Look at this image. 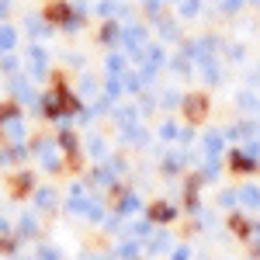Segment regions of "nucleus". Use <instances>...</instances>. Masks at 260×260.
<instances>
[{"label": "nucleus", "mask_w": 260, "mask_h": 260, "mask_svg": "<svg viewBox=\"0 0 260 260\" xmlns=\"http://www.w3.org/2000/svg\"><path fill=\"white\" fill-rule=\"evenodd\" d=\"M177 215H180V208L174 201H153L146 208V219L156 222V225H170V222H177Z\"/></svg>", "instance_id": "1"}, {"label": "nucleus", "mask_w": 260, "mask_h": 260, "mask_svg": "<svg viewBox=\"0 0 260 260\" xmlns=\"http://www.w3.org/2000/svg\"><path fill=\"white\" fill-rule=\"evenodd\" d=\"M35 187H39V184H35V174H31V170H21V174L11 177V194H14V198H31Z\"/></svg>", "instance_id": "2"}, {"label": "nucleus", "mask_w": 260, "mask_h": 260, "mask_svg": "<svg viewBox=\"0 0 260 260\" xmlns=\"http://www.w3.org/2000/svg\"><path fill=\"white\" fill-rule=\"evenodd\" d=\"M111 257L115 260H142V243L132 240V236H125V240H118V246L111 250Z\"/></svg>", "instance_id": "3"}, {"label": "nucleus", "mask_w": 260, "mask_h": 260, "mask_svg": "<svg viewBox=\"0 0 260 260\" xmlns=\"http://www.w3.org/2000/svg\"><path fill=\"white\" fill-rule=\"evenodd\" d=\"M205 111H208V98H205V94H191V98L184 101V115H187V121H201Z\"/></svg>", "instance_id": "4"}, {"label": "nucleus", "mask_w": 260, "mask_h": 260, "mask_svg": "<svg viewBox=\"0 0 260 260\" xmlns=\"http://www.w3.org/2000/svg\"><path fill=\"white\" fill-rule=\"evenodd\" d=\"M139 212V194H132V191H125L115 198V215L118 219H128V215H136Z\"/></svg>", "instance_id": "5"}, {"label": "nucleus", "mask_w": 260, "mask_h": 260, "mask_svg": "<svg viewBox=\"0 0 260 260\" xmlns=\"http://www.w3.org/2000/svg\"><path fill=\"white\" fill-rule=\"evenodd\" d=\"M31 198H35V208H39V212H52V208H56V201H59V194H56V187H49V184H45V187H35V194H31Z\"/></svg>", "instance_id": "6"}, {"label": "nucleus", "mask_w": 260, "mask_h": 260, "mask_svg": "<svg viewBox=\"0 0 260 260\" xmlns=\"http://www.w3.org/2000/svg\"><path fill=\"white\" fill-rule=\"evenodd\" d=\"M257 167H260V163H257V160H250L243 149L229 153V170H233V174H250V170H257Z\"/></svg>", "instance_id": "7"}, {"label": "nucleus", "mask_w": 260, "mask_h": 260, "mask_svg": "<svg viewBox=\"0 0 260 260\" xmlns=\"http://www.w3.org/2000/svg\"><path fill=\"white\" fill-rule=\"evenodd\" d=\"M205 160H222V136L219 132H208L205 136Z\"/></svg>", "instance_id": "8"}, {"label": "nucleus", "mask_w": 260, "mask_h": 260, "mask_svg": "<svg viewBox=\"0 0 260 260\" xmlns=\"http://www.w3.org/2000/svg\"><path fill=\"white\" fill-rule=\"evenodd\" d=\"M167 246H170V236L160 233V236H153L149 243H142V257H156V253H163Z\"/></svg>", "instance_id": "9"}, {"label": "nucleus", "mask_w": 260, "mask_h": 260, "mask_svg": "<svg viewBox=\"0 0 260 260\" xmlns=\"http://www.w3.org/2000/svg\"><path fill=\"white\" fill-rule=\"evenodd\" d=\"M39 236V219L35 215H24L18 225V240H35Z\"/></svg>", "instance_id": "10"}, {"label": "nucleus", "mask_w": 260, "mask_h": 260, "mask_svg": "<svg viewBox=\"0 0 260 260\" xmlns=\"http://www.w3.org/2000/svg\"><path fill=\"white\" fill-rule=\"evenodd\" d=\"M229 229H233V233H236V236H240V240H246V236H250V233H253V225H250V222L243 219V215H236V212H233V215H229Z\"/></svg>", "instance_id": "11"}, {"label": "nucleus", "mask_w": 260, "mask_h": 260, "mask_svg": "<svg viewBox=\"0 0 260 260\" xmlns=\"http://www.w3.org/2000/svg\"><path fill=\"white\" fill-rule=\"evenodd\" d=\"M184 163H187V153H170V156L163 160V174H180Z\"/></svg>", "instance_id": "12"}, {"label": "nucleus", "mask_w": 260, "mask_h": 260, "mask_svg": "<svg viewBox=\"0 0 260 260\" xmlns=\"http://www.w3.org/2000/svg\"><path fill=\"white\" fill-rule=\"evenodd\" d=\"M240 201L246 205V208H260V191H257V187H243Z\"/></svg>", "instance_id": "13"}, {"label": "nucleus", "mask_w": 260, "mask_h": 260, "mask_svg": "<svg viewBox=\"0 0 260 260\" xmlns=\"http://www.w3.org/2000/svg\"><path fill=\"white\" fill-rule=\"evenodd\" d=\"M49 21H70V7L66 4H52L49 7Z\"/></svg>", "instance_id": "14"}, {"label": "nucleus", "mask_w": 260, "mask_h": 260, "mask_svg": "<svg viewBox=\"0 0 260 260\" xmlns=\"http://www.w3.org/2000/svg\"><path fill=\"white\" fill-rule=\"evenodd\" d=\"M14 118H18V104H11V101L0 104V125H7V121H14Z\"/></svg>", "instance_id": "15"}, {"label": "nucleus", "mask_w": 260, "mask_h": 260, "mask_svg": "<svg viewBox=\"0 0 260 260\" xmlns=\"http://www.w3.org/2000/svg\"><path fill=\"white\" fill-rule=\"evenodd\" d=\"M35 260H62V257H59L56 246H45V243H42L39 250H35Z\"/></svg>", "instance_id": "16"}, {"label": "nucleus", "mask_w": 260, "mask_h": 260, "mask_svg": "<svg viewBox=\"0 0 260 260\" xmlns=\"http://www.w3.org/2000/svg\"><path fill=\"white\" fill-rule=\"evenodd\" d=\"M18 236H0V253H7V257H11V253H18Z\"/></svg>", "instance_id": "17"}, {"label": "nucleus", "mask_w": 260, "mask_h": 260, "mask_svg": "<svg viewBox=\"0 0 260 260\" xmlns=\"http://www.w3.org/2000/svg\"><path fill=\"white\" fill-rule=\"evenodd\" d=\"M4 132H7V136H11V139H21V136H24V125H21V118L7 121V125H4Z\"/></svg>", "instance_id": "18"}, {"label": "nucleus", "mask_w": 260, "mask_h": 260, "mask_svg": "<svg viewBox=\"0 0 260 260\" xmlns=\"http://www.w3.org/2000/svg\"><path fill=\"white\" fill-rule=\"evenodd\" d=\"M236 201H240V194H236V191H222V194H219V205H222V208H236Z\"/></svg>", "instance_id": "19"}, {"label": "nucleus", "mask_w": 260, "mask_h": 260, "mask_svg": "<svg viewBox=\"0 0 260 260\" xmlns=\"http://www.w3.org/2000/svg\"><path fill=\"white\" fill-rule=\"evenodd\" d=\"M160 136H163V139H177V136H180V128L174 125V121H167V125H160Z\"/></svg>", "instance_id": "20"}, {"label": "nucleus", "mask_w": 260, "mask_h": 260, "mask_svg": "<svg viewBox=\"0 0 260 260\" xmlns=\"http://www.w3.org/2000/svg\"><path fill=\"white\" fill-rule=\"evenodd\" d=\"M14 45V31L11 28H0V49H11Z\"/></svg>", "instance_id": "21"}, {"label": "nucleus", "mask_w": 260, "mask_h": 260, "mask_svg": "<svg viewBox=\"0 0 260 260\" xmlns=\"http://www.w3.org/2000/svg\"><path fill=\"white\" fill-rule=\"evenodd\" d=\"M90 153H94V160H101V156H104V139L94 136V139H90Z\"/></svg>", "instance_id": "22"}, {"label": "nucleus", "mask_w": 260, "mask_h": 260, "mask_svg": "<svg viewBox=\"0 0 260 260\" xmlns=\"http://www.w3.org/2000/svg\"><path fill=\"white\" fill-rule=\"evenodd\" d=\"M170 260H191V246H174Z\"/></svg>", "instance_id": "23"}, {"label": "nucleus", "mask_w": 260, "mask_h": 260, "mask_svg": "<svg viewBox=\"0 0 260 260\" xmlns=\"http://www.w3.org/2000/svg\"><path fill=\"white\" fill-rule=\"evenodd\" d=\"M115 94H121V83H118V77H111V80H108V98H115Z\"/></svg>", "instance_id": "24"}, {"label": "nucleus", "mask_w": 260, "mask_h": 260, "mask_svg": "<svg viewBox=\"0 0 260 260\" xmlns=\"http://www.w3.org/2000/svg\"><path fill=\"white\" fill-rule=\"evenodd\" d=\"M108 66H111V70H121V66H125V59H121V56H111V59H108Z\"/></svg>", "instance_id": "25"}, {"label": "nucleus", "mask_w": 260, "mask_h": 260, "mask_svg": "<svg viewBox=\"0 0 260 260\" xmlns=\"http://www.w3.org/2000/svg\"><path fill=\"white\" fill-rule=\"evenodd\" d=\"M0 236H11V222L7 219H0Z\"/></svg>", "instance_id": "26"}, {"label": "nucleus", "mask_w": 260, "mask_h": 260, "mask_svg": "<svg viewBox=\"0 0 260 260\" xmlns=\"http://www.w3.org/2000/svg\"><path fill=\"white\" fill-rule=\"evenodd\" d=\"M87 260H115L111 253H87Z\"/></svg>", "instance_id": "27"}, {"label": "nucleus", "mask_w": 260, "mask_h": 260, "mask_svg": "<svg viewBox=\"0 0 260 260\" xmlns=\"http://www.w3.org/2000/svg\"><path fill=\"white\" fill-rule=\"evenodd\" d=\"M253 253H257V257H260V243H257V246H253Z\"/></svg>", "instance_id": "28"}]
</instances>
